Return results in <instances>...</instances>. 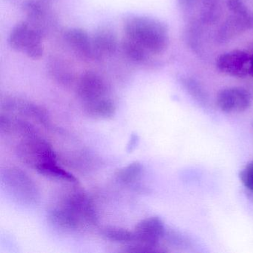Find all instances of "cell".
Wrapping results in <instances>:
<instances>
[{"label":"cell","instance_id":"cell-1","mask_svg":"<svg viewBox=\"0 0 253 253\" xmlns=\"http://www.w3.org/2000/svg\"><path fill=\"white\" fill-rule=\"evenodd\" d=\"M124 27L126 38L140 44L152 55L162 54L168 48V28L158 19L146 16H129L126 19Z\"/></svg>","mask_w":253,"mask_h":253},{"label":"cell","instance_id":"cell-2","mask_svg":"<svg viewBox=\"0 0 253 253\" xmlns=\"http://www.w3.org/2000/svg\"><path fill=\"white\" fill-rule=\"evenodd\" d=\"M1 180L6 192L14 201L23 205H35L40 195L35 181L18 167H7L2 171Z\"/></svg>","mask_w":253,"mask_h":253},{"label":"cell","instance_id":"cell-3","mask_svg":"<svg viewBox=\"0 0 253 253\" xmlns=\"http://www.w3.org/2000/svg\"><path fill=\"white\" fill-rule=\"evenodd\" d=\"M16 152L22 162L35 170L44 164L57 162L52 146L37 134L22 139Z\"/></svg>","mask_w":253,"mask_h":253},{"label":"cell","instance_id":"cell-4","mask_svg":"<svg viewBox=\"0 0 253 253\" xmlns=\"http://www.w3.org/2000/svg\"><path fill=\"white\" fill-rule=\"evenodd\" d=\"M8 44L14 51L26 54L29 58L38 60L43 54L42 37L39 29L27 22L14 26L8 38Z\"/></svg>","mask_w":253,"mask_h":253},{"label":"cell","instance_id":"cell-5","mask_svg":"<svg viewBox=\"0 0 253 253\" xmlns=\"http://www.w3.org/2000/svg\"><path fill=\"white\" fill-rule=\"evenodd\" d=\"M57 204L74 217L81 227L97 224V214L94 203L84 191H72Z\"/></svg>","mask_w":253,"mask_h":253},{"label":"cell","instance_id":"cell-6","mask_svg":"<svg viewBox=\"0 0 253 253\" xmlns=\"http://www.w3.org/2000/svg\"><path fill=\"white\" fill-rule=\"evenodd\" d=\"M134 233L137 244L129 247V252L152 253L165 235V226L160 217H147L137 223Z\"/></svg>","mask_w":253,"mask_h":253},{"label":"cell","instance_id":"cell-7","mask_svg":"<svg viewBox=\"0 0 253 253\" xmlns=\"http://www.w3.org/2000/svg\"><path fill=\"white\" fill-rule=\"evenodd\" d=\"M216 103L219 109L225 113H241L250 108L252 97L245 88L229 87L219 91Z\"/></svg>","mask_w":253,"mask_h":253},{"label":"cell","instance_id":"cell-8","mask_svg":"<svg viewBox=\"0 0 253 253\" xmlns=\"http://www.w3.org/2000/svg\"><path fill=\"white\" fill-rule=\"evenodd\" d=\"M250 56L241 50H232L222 54L217 58V65L219 71L235 78H244L249 74Z\"/></svg>","mask_w":253,"mask_h":253},{"label":"cell","instance_id":"cell-9","mask_svg":"<svg viewBox=\"0 0 253 253\" xmlns=\"http://www.w3.org/2000/svg\"><path fill=\"white\" fill-rule=\"evenodd\" d=\"M77 93L78 97L85 103L106 97L108 88L104 80L100 75L88 72L80 78Z\"/></svg>","mask_w":253,"mask_h":253},{"label":"cell","instance_id":"cell-10","mask_svg":"<svg viewBox=\"0 0 253 253\" xmlns=\"http://www.w3.org/2000/svg\"><path fill=\"white\" fill-rule=\"evenodd\" d=\"M2 109L6 112H14L33 118L42 124H48L46 111L32 102L20 98L6 99L2 102Z\"/></svg>","mask_w":253,"mask_h":253},{"label":"cell","instance_id":"cell-11","mask_svg":"<svg viewBox=\"0 0 253 253\" xmlns=\"http://www.w3.org/2000/svg\"><path fill=\"white\" fill-rule=\"evenodd\" d=\"M66 41L71 48L83 58L94 59L96 56L91 37L82 29H71L66 32Z\"/></svg>","mask_w":253,"mask_h":253},{"label":"cell","instance_id":"cell-12","mask_svg":"<svg viewBox=\"0 0 253 253\" xmlns=\"http://www.w3.org/2000/svg\"><path fill=\"white\" fill-rule=\"evenodd\" d=\"M91 39L96 60L103 56L112 55L116 51L118 40L115 32L110 28L100 26L95 31Z\"/></svg>","mask_w":253,"mask_h":253},{"label":"cell","instance_id":"cell-13","mask_svg":"<svg viewBox=\"0 0 253 253\" xmlns=\"http://www.w3.org/2000/svg\"><path fill=\"white\" fill-rule=\"evenodd\" d=\"M84 110L88 116L97 119L112 118L116 112V106L107 97L84 103Z\"/></svg>","mask_w":253,"mask_h":253},{"label":"cell","instance_id":"cell-14","mask_svg":"<svg viewBox=\"0 0 253 253\" xmlns=\"http://www.w3.org/2000/svg\"><path fill=\"white\" fill-rule=\"evenodd\" d=\"M123 50L124 54L134 63L149 64L152 61L153 55L148 52L140 44L126 37L123 41Z\"/></svg>","mask_w":253,"mask_h":253},{"label":"cell","instance_id":"cell-15","mask_svg":"<svg viewBox=\"0 0 253 253\" xmlns=\"http://www.w3.org/2000/svg\"><path fill=\"white\" fill-rule=\"evenodd\" d=\"M36 171L39 174L46 176V177L64 180V181L69 182V183L77 182L76 177L69 171H66L60 166L57 165V162L44 164L37 169Z\"/></svg>","mask_w":253,"mask_h":253},{"label":"cell","instance_id":"cell-16","mask_svg":"<svg viewBox=\"0 0 253 253\" xmlns=\"http://www.w3.org/2000/svg\"><path fill=\"white\" fill-rule=\"evenodd\" d=\"M142 171H143L142 164L139 161H134L120 169L115 174V178L123 184H131L134 183L140 177Z\"/></svg>","mask_w":253,"mask_h":253},{"label":"cell","instance_id":"cell-17","mask_svg":"<svg viewBox=\"0 0 253 253\" xmlns=\"http://www.w3.org/2000/svg\"><path fill=\"white\" fill-rule=\"evenodd\" d=\"M102 234L106 239L113 242L128 244L134 241V232H131L122 228L113 227V226L106 227L103 229Z\"/></svg>","mask_w":253,"mask_h":253},{"label":"cell","instance_id":"cell-18","mask_svg":"<svg viewBox=\"0 0 253 253\" xmlns=\"http://www.w3.org/2000/svg\"><path fill=\"white\" fill-rule=\"evenodd\" d=\"M180 84L192 97L200 103H206L207 95L203 87L196 80L189 77H180Z\"/></svg>","mask_w":253,"mask_h":253},{"label":"cell","instance_id":"cell-19","mask_svg":"<svg viewBox=\"0 0 253 253\" xmlns=\"http://www.w3.org/2000/svg\"><path fill=\"white\" fill-rule=\"evenodd\" d=\"M239 177L244 187L253 192V161L246 164L240 171Z\"/></svg>","mask_w":253,"mask_h":253},{"label":"cell","instance_id":"cell-20","mask_svg":"<svg viewBox=\"0 0 253 253\" xmlns=\"http://www.w3.org/2000/svg\"><path fill=\"white\" fill-rule=\"evenodd\" d=\"M139 137L137 134H133L131 135V139H130L129 142H128V146H127V151L128 152H131L136 147L139 143Z\"/></svg>","mask_w":253,"mask_h":253},{"label":"cell","instance_id":"cell-21","mask_svg":"<svg viewBox=\"0 0 253 253\" xmlns=\"http://www.w3.org/2000/svg\"><path fill=\"white\" fill-rule=\"evenodd\" d=\"M249 75L253 77V54L250 56V69H249Z\"/></svg>","mask_w":253,"mask_h":253}]
</instances>
